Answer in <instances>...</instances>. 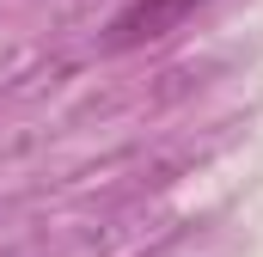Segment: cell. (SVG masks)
<instances>
[{
    "label": "cell",
    "mask_w": 263,
    "mask_h": 257,
    "mask_svg": "<svg viewBox=\"0 0 263 257\" xmlns=\"http://www.w3.org/2000/svg\"><path fill=\"white\" fill-rule=\"evenodd\" d=\"M196 6H208V0H129V6L104 25V49H141V43H159V37H172Z\"/></svg>",
    "instance_id": "1"
}]
</instances>
